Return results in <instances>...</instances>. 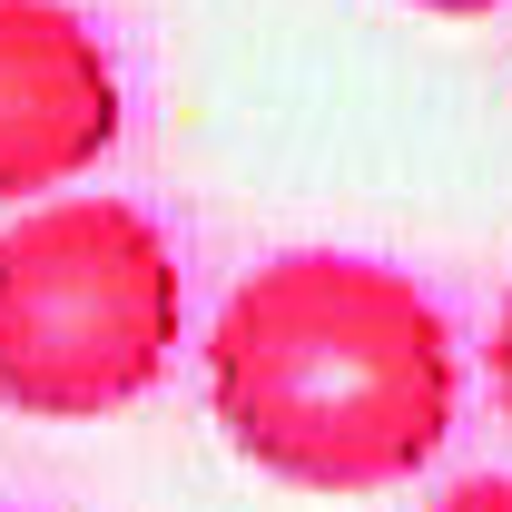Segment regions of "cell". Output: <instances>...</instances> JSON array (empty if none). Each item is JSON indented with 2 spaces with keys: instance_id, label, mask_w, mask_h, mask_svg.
Segmentation results:
<instances>
[{
  "instance_id": "cell-1",
  "label": "cell",
  "mask_w": 512,
  "mask_h": 512,
  "mask_svg": "<svg viewBox=\"0 0 512 512\" xmlns=\"http://www.w3.org/2000/svg\"><path fill=\"white\" fill-rule=\"evenodd\" d=\"M463 365L444 306L355 247H286L207 325V414L266 483L394 493L453 434Z\"/></svg>"
},
{
  "instance_id": "cell-2",
  "label": "cell",
  "mask_w": 512,
  "mask_h": 512,
  "mask_svg": "<svg viewBox=\"0 0 512 512\" xmlns=\"http://www.w3.org/2000/svg\"><path fill=\"white\" fill-rule=\"evenodd\" d=\"M188 325L178 247L128 197H40L0 227V404L99 424L168 375Z\"/></svg>"
},
{
  "instance_id": "cell-3",
  "label": "cell",
  "mask_w": 512,
  "mask_h": 512,
  "mask_svg": "<svg viewBox=\"0 0 512 512\" xmlns=\"http://www.w3.org/2000/svg\"><path fill=\"white\" fill-rule=\"evenodd\" d=\"M119 148V69L69 0H0V207H40Z\"/></svg>"
},
{
  "instance_id": "cell-4",
  "label": "cell",
  "mask_w": 512,
  "mask_h": 512,
  "mask_svg": "<svg viewBox=\"0 0 512 512\" xmlns=\"http://www.w3.org/2000/svg\"><path fill=\"white\" fill-rule=\"evenodd\" d=\"M424 512H512V473H473V483H453L444 503H424Z\"/></svg>"
},
{
  "instance_id": "cell-5",
  "label": "cell",
  "mask_w": 512,
  "mask_h": 512,
  "mask_svg": "<svg viewBox=\"0 0 512 512\" xmlns=\"http://www.w3.org/2000/svg\"><path fill=\"white\" fill-rule=\"evenodd\" d=\"M493 384H503V414H512V296H503V325H493Z\"/></svg>"
},
{
  "instance_id": "cell-6",
  "label": "cell",
  "mask_w": 512,
  "mask_h": 512,
  "mask_svg": "<svg viewBox=\"0 0 512 512\" xmlns=\"http://www.w3.org/2000/svg\"><path fill=\"white\" fill-rule=\"evenodd\" d=\"M424 10H453V20H473V10H493V0H424Z\"/></svg>"
},
{
  "instance_id": "cell-7",
  "label": "cell",
  "mask_w": 512,
  "mask_h": 512,
  "mask_svg": "<svg viewBox=\"0 0 512 512\" xmlns=\"http://www.w3.org/2000/svg\"><path fill=\"white\" fill-rule=\"evenodd\" d=\"M0 512H10V503H0Z\"/></svg>"
}]
</instances>
